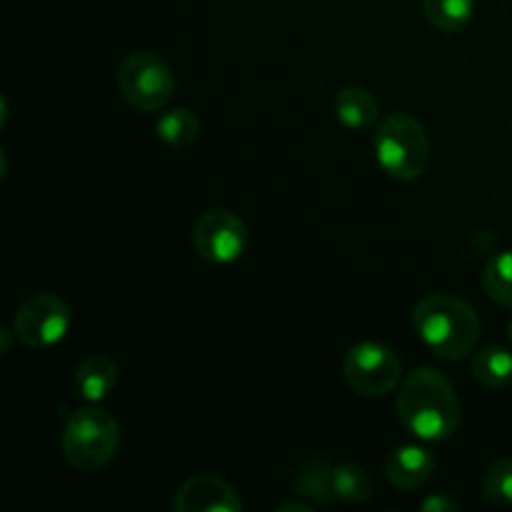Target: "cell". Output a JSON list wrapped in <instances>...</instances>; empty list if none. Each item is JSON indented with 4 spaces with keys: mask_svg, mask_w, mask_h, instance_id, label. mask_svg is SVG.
I'll return each instance as SVG.
<instances>
[{
    "mask_svg": "<svg viewBox=\"0 0 512 512\" xmlns=\"http://www.w3.org/2000/svg\"><path fill=\"white\" fill-rule=\"evenodd\" d=\"M398 418L415 438L425 443H440L460 428L463 405L440 370L418 368L405 378L400 388Z\"/></svg>",
    "mask_w": 512,
    "mask_h": 512,
    "instance_id": "1",
    "label": "cell"
},
{
    "mask_svg": "<svg viewBox=\"0 0 512 512\" xmlns=\"http://www.w3.org/2000/svg\"><path fill=\"white\" fill-rule=\"evenodd\" d=\"M413 328L430 353L440 360H463L480 340L478 313L473 305L450 293H433L420 300L413 310Z\"/></svg>",
    "mask_w": 512,
    "mask_h": 512,
    "instance_id": "2",
    "label": "cell"
},
{
    "mask_svg": "<svg viewBox=\"0 0 512 512\" xmlns=\"http://www.w3.org/2000/svg\"><path fill=\"white\" fill-rule=\"evenodd\" d=\"M375 160L395 180L420 178L430 163V140L423 123L408 113L385 115L373 133Z\"/></svg>",
    "mask_w": 512,
    "mask_h": 512,
    "instance_id": "3",
    "label": "cell"
},
{
    "mask_svg": "<svg viewBox=\"0 0 512 512\" xmlns=\"http://www.w3.org/2000/svg\"><path fill=\"white\" fill-rule=\"evenodd\" d=\"M120 448V425L98 408L75 410L63 430V455L75 470L93 473L105 468Z\"/></svg>",
    "mask_w": 512,
    "mask_h": 512,
    "instance_id": "4",
    "label": "cell"
},
{
    "mask_svg": "<svg viewBox=\"0 0 512 512\" xmlns=\"http://www.w3.org/2000/svg\"><path fill=\"white\" fill-rule=\"evenodd\" d=\"M118 88L130 108L140 113H155L173 98L175 75L160 55L150 50H135L120 63Z\"/></svg>",
    "mask_w": 512,
    "mask_h": 512,
    "instance_id": "5",
    "label": "cell"
},
{
    "mask_svg": "<svg viewBox=\"0 0 512 512\" xmlns=\"http://www.w3.org/2000/svg\"><path fill=\"white\" fill-rule=\"evenodd\" d=\"M403 363L383 343L365 340L353 345L343 360V375L350 388L365 398H383L393 393L400 383Z\"/></svg>",
    "mask_w": 512,
    "mask_h": 512,
    "instance_id": "6",
    "label": "cell"
},
{
    "mask_svg": "<svg viewBox=\"0 0 512 512\" xmlns=\"http://www.w3.org/2000/svg\"><path fill=\"white\" fill-rule=\"evenodd\" d=\"M70 308L53 293H38L25 300L13 320L15 338L33 350L53 348L68 335Z\"/></svg>",
    "mask_w": 512,
    "mask_h": 512,
    "instance_id": "7",
    "label": "cell"
},
{
    "mask_svg": "<svg viewBox=\"0 0 512 512\" xmlns=\"http://www.w3.org/2000/svg\"><path fill=\"white\" fill-rule=\"evenodd\" d=\"M193 245L203 260L213 265H233L248 248V228L230 210H208L193 228Z\"/></svg>",
    "mask_w": 512,
    "mask_h": 512,
    "instance_id": "8",
    "label": "cell"
},
{
    "mask_svg": "<svg viewBox=\"0 0 512 512\" xmlns=\"http://www.w3.org/2000/svg\"><path fill=\"white\" fill-rule=\"evenodd\" d=\"M173 508L178 512H240L243 500L228 480L218 475H195L180 485Z\"/></svg>",
    "mask_w": 512,
    "mask_h": 512,
    "instance_id": "9",
    "label": "cell"
},
{
    "mask_svg": "<svg viewBox=\"0 0 512 512\" xmlns=\"http://www.w3.org/2000/svg\"><path fill=\"white\" fill-rule=\"evenodd\" d=\"M435 458L423 445H400L385 460V475L400 490H418L433 478Z\"/></svg>",
    "mask_w": 512,
    "mask_h": 512,
    "instance_id": "10",
    "label": "cell"
},
{
    "mask_svg": "<svg viewBox=\"0 0 512 512\" xmlns=\"http://www.w3.org/2000/svg\"><path fill=\"white\" fill-rule=\"evenodd\" d=\"M120 370L108 355H93L75 370V393L88 403H103L115 390Z\"/></svg>",
    "mask_w": 512,
    "mask_h": 512,
    "instance_id": "11",
    "label": "cell"
},
{
    "mask_svg": "<svg viewBox=\"0 0 512 512\" xmlns=\"http://www.w3.org/2000/svg\"><path fill=\"white\" fill-rule=\"evenodd\" d=\"M335 118L348 130H368L378 123L380 105L370 90L350 85L335 95Z\"/></svg>",
    "mask_w": 512,
    "mask_h": 512,
    "instance_id": "12",
    "label": "cell"
},
{
    "mask_svg": "<svg viewBox=\"0 0 512 512\" xmlns=\"http://www.w3.org/2000/svg\"><path fill=\"white\" fill-rule=\"evenodd\" d=\"M155 133L170 148H190L200 138V120L188 108L165 110L155 120Z\"/></svg>",
    "mask_w": 512,
    "mask_h": 512,
    "instance_id": "13",
    "label": "cell"
},
{
    "mask_svg": "<svg viewBox=\"0 0 512 512\" xmlns=\"http://www.w3.org/2000/svg\"><path fill=\"white\" fill-rule=\"evenodd\" d=\"M470 370H473V378L485 388H508L512 383V353L498 345H490L475 355Z\"/></svg>",
    "mask_w": 512,
    "mask_h": 512,
    "instance_id": "14",
    "label": "cell"
},
{
    "mask_svg": "<svg viewBox=\"0 0 512 512\" xmlns=\"http://www.w3.org/2000/svg\"><path fill=\"white\" fill-rule=\"evenodd\" d=\"M295 490H300V495L315 500V503L328 505L330 500H335L333 468L320 458L305 460L295 475Z\"/></svg>",
    "mask_w": 512,
    "mask_h": 512,
    "instance_id": "15",
    "label": "cell"
},
{
    "mask_svg": "<svg viewBox=\"0 0 512 512\" xmlns=\"http://www.w3.org/2000/svg\"><path fill=\"white\" fill-rule=\"evenodd\" d=\"M425 18L443 33H460L468 28L475 13V0H423Z\"/></svg>",
    "mask_w": 512,
    "mask_h": 512,
    "instance_id": "16",
    "label": "cell"
},
{
    "mask_svg": "<svg viewBox=\"0 0 512 512\" xmlns=\"http://www.w3.org/2000/svg\"><path fill=\"white\" fill-rule=\"evenodd\" d=\"M333 493H335V500H343V503H350V505L365 503V500H370V495H373V480H370L368 470L360 468V465H353V463L335 465Z\"/></svg>",
    "mask_w": 512,
    "mask_h": 512,
    "instance_id": "17",
    "label": "cell"
},
{
    "mask_svg": "<svg viewBox=\"0 0 512 512\" xmlns=\"http://www.w3.org/2000/svg\"><path fill=\"white\" fill-rule=\"evenodd\" d=\"M485 293L503 308H512V250L493 255L483 273Z\"/></svg>",
    "mask_w": 512,
    "mask_h": 512,
    "instance_id": "18",
    "label": "cell"
},
{
    "mask_svg": "<svg viewBox=\"0 0 512 512\" xmlns=\"http://www.w3.org/2000/svg\"><path fill=\"white\" fill-rule=\"evenodd\" d=\"M483 493L490 503L512 505V460H498L483 478Z\"/></svg>",
    "mask_w": 512,
    "mask_h": 512,
    "instance_id": "19",
    "label": "cell"
},
{
    "mask_svg": "<svg viewBox=\"0 0 512 512\" xmlns=\"http://www.w3.org/2000/svg\"><path fill=\"white\" fill-rule=\"evenodd\" d=\"M460 503L458 500H453L450 495H430V498H425L423 503H420V510L425 512H453L458 510Z\"/></svg>",
    "mask_w": 512,
    "mask_h": 512,
    "instance_id": "20",
    "label": "cell"
},
{
    "mask_svg": "<svg viewBox=\"0 0 512 512\" xmlns=\"http://www.w3.org/2000/svg\"><path fill=\"white\" fill-rule=\"evenodd\" d=\"M278 510H300V512H310V505H303V503H288V505H280Z\"/></svg>",
    "mask_w": 512,
    "mask_h": 512,
    "instance_id": "21",
    "label": "cell"
},
{
    "mask_svg": "<svg viewBox=\"0 0 512 512\" xmlns=\"http://www.w3.org/2000/svg\"><path fill=\"white\" fill-rule=\"evenodd\" d=\"M508 335H510V343H512V320H510V328H508Z\"/></svg>",
    "mask_w": 512,
    "mask_h": 512,
    "instance_id": "22",
    "label": "cell"
}]
</instances>
